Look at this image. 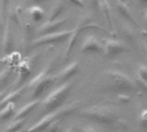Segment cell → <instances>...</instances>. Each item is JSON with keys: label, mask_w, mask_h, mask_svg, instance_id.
Here are the masks:
<instances>
[{"label": "cell", "mask_w": 147, "mask_h": 132, "mask_svg": "<svg viewBox=\"0 0 147 132\" xmlns=\"http://www.w3.org/2000/svg\"><path fill=\"white\" fill-rule=\"evenodd\" d=\"M78 70H79V62L78 61L71 62L60 71V73L57 75V78L61 81L67 80L72 78L75 74H76L78 73Z\"/></svg>", "instance_id": "cell-10"}, {"label": "cell", "mask_w": 147, "mask_h": 132, "mask_svg": "<svg viewBox=\"0 0 147 132\" xmlns=\"http://www.w3.org/2000/svg\"><path fill=\"white\" fill-rule=\"evenodd\" d=\"M65 132H75V130H74V129L71 128V129H67Z\"/></svg>", "instance_id": "cell-27"}, {"label": "cell", "mask_w": 147, "mask_h": 132, "mask_svg": "<svg viewBox=\"0 0 147 132\" xmlns=\"http://www.w3.org/2000/svg\"><path fill=\"white\" fill-rule=\"evenodd\" d=\"M79 109V103L73 102L71 104L61 105L55 111L47 113L42 118L40 119L36 123L32 125L27 132H41L42 130L47 129V127L55 120L59 118H64L73 113L77 111Z\"/></svg>", "instance_id": "cell-1"}, {"label": "cell", "mask_w": 147, "mask_h": 132, "mask_svg": "<svg viewBox=\"0 0 147 132\" xmlns=\"http://www.w3.org/2000/svg\"><path fill=\"white\" fill-rule=\"evenodd\" d=\"M90 4H98L100 3V0H88Z\"/></svg>", "instance_id": "cell-25"}, {"label": "cell", "mask_w": 147, "mask_h": 132, "mask_svg": "<svg viewBox=\"0 0 147 132\" xmlns=\"http://www.w3.org/2000/svg\"><path fill=\"white\" fill-rule=\"evenodd\" d=\"M84 132H98V131L95 130L94 129L91 128V127H86L84 129Z\"/></svg>", "instance_id": "cell-23"}, {"label": "cell", "mask_w": 147, "mask_h": 132, "mask_svg": "<svg viewBox=\"0 0 147 132\" xmlns=\"http://www.w3.org/2000/svg\"><path fill=\"white\" fill-rule=\"evenodd\" d=\"M68 1H70L71 3H73L74 5H78V6H83L84 4L82 2V0H68Z\"/></svg>", "instance_id": "cell-21"}, {"label": "cell", "mask_w": 147, "mask_h": 132, "mask_svg": "<svg viewBox=\"0 0 147 132\" xmlns=\"http://www.w3.org/2000/svg\"><path fill=\"white\" fill-rule=\"evenodd\" d=\"M15 111V103L11 102L5 105V106L2 107V109H0V120L5 121L9 119Z\"/></svg>", "instance_id": "cell-14"}, {"label": "cell", "mask_w": 147, "mask_h": 132, "mask_svg": "<svg viewBox=\"0 0 147 132\" xmlns=\"http://www.w3.org/2000/svg\"><path fill=\"white\" fill-rule=\"evenodd\" d=\"M102 47H103V51L105 54L108 57L117 56L120 54L122 52H124L125 49V44L122 42L114 40V39L106 40L104 46Z\"/></svg>", "instance_id": "cell-7"}, {"label": "cell", "mask_w": 147, "mask_h": 132, "mask_svg": "<svg viewBox=\"0 0 147 132\" xmlns=\"http://www.w3.org/2000/svg\"><path fill=\"white\" fill-rule=\"evenodd\" d=\"M4 95H5L4 92H0V100H1V99H2V98L4 97Z\"/></svg>", "instance_id": "cell-28"}, {"label": "cell", "mask_w": 147, "mask_h": 132, "mask_svg": "<svg viewBox=\"0 0 147 132\" xmlns=\"http://www.w3.org/2000/svg\"><path fill=\"white\" fill-rule=\"evenodd\" d=\"M73 87V83L65 82L53 90L42 102V111L46 114L62 105Z\"/></svg>", "instance_id": "cell-2"}, {"label": "cell", "mask_w": 147, "mask_h": 132, "mask_svg": "<svg viewBox=\"0 0 147 132\" xmlns=\"http://www.w3.org/2000/svg\"><path fill=\"white\" fill-rule=\"evenodd\" d=\"M31 72V66L28 61H24L23 63V65L20 66L19 68V79L18 83L21 82V80H25L30 74Z\"/></svg>", "instance_id": "cell-16"}, {"label": "cell", "mask_w": 147, "mask_h": 132, "mask_svg": "<svg viewBox=\"0 0 147 132\" xmlns=\"http://www.w3.org/2000/svg\"><path fill=\"white\" fill-rule=\"evenodd\" d=\"M139 79L143 80H147V67L146 66H141L138 70Z\"/></svg>", "instance_id": "cell-20"}, {"label": "cell", "mask_w": 147, "mask_h": 132, "mask_svg": "<svg viewBox=\"0 0 147 132\" xmlns=\"http://www.w3.org/2000/svg\"><path fill=\"white\" fill-rule=\"evenodd\" d=\"M73 30H61V31L57 30L52 33L42 35L33 42V46L39 47V46H43V45L60 43L65 40H67V38L70 36Z\"/></svg>", "instance_id": "cell-5"}, {"label": "cell", "mask_w": 147, "mask_h": 132, "mask_svg": "<svg viewBox=\"0 0 147 132\" xmlns=\"http://www.w3.org/2000/svg\"><path fill=\"white\" fill-rule=\"evenodd\" d=\"M117 9L119 11V12L120 13V15L122 17H124L127 21H129L130 23L138 25V23L136 21V19L134 18L131 11H130V9L128 8V6L123 2L121 0H118L117 1Z\"/></svg>", "instance_id": "cell-12"}, {"label": "cell", "mask_w": 147, "mask_h": 132, "mask_svg": "<svg viewBox=\"0 0 147 132\" xmlns=\"http://www.w3.org/2000/svg\"><path fill=\"white\" fill-rule=\"evenodd\" d=\"M67 21V18H57L55 20H49L39 27L38 32L42 35H45L57 31L66 23Z\"/></svg>", "instance_id": "cell-9"}, {"label": "cell", "mask_w": 147, "mask_h": 132, "mask_svg": "<svg viewBox=\"0 0 147 132\" xmlns=\"http://www.w3.org/2000/svg\"><path fill=\"white\" fill-rule=\"evenodd\" d=\"M51 68L49 67L45 68L43 70L34 77L29 83V88L31 91L32 98L37 99L42 95V93L52 85L54 77L50 74Z\"/></svg>", "instance_id": "cell-3"}, {"label": "cell", "mask_w": 147, "mask_h": 132, "mask_svg": "<svg viewBox=\"0 0 147 132\" xmlns=\"http://www.w3.org/2000/svg\"><path fill=\"white\" fill-rule=\"evenodd\" d=\"M144 22H145V23L147 24V10H146V11H145V13H144Z\"/></svg>", "instance_id": "cell-26"}, {"label": "cell", "mask_w": 147, "mask_h": 132, "mask_svg": "<svg viewBox=\"0 0 147 132\" xmlns=\"http://www.w3.org/2000/svg\"><path fill=\"white\" fill-rule=\"evenodd\" d=\"M64 11V6L63 5H61V3H57L55 4L50 11L49 13V20H55L59 18V17L62 14V12Z\"/></svg>", "instance_id": "cell-17"}, {"label": "cell", "mask_w": 147, "mask_h": 132, "mask_svg": "<svg viewBox=\"0 0 147 132\" xmlns=\"http://www.w3.org/2000/svg\"><path fill=\"white\" fill-rule=\"evenodd\" d=\"M25 123V118L14 119V121L6 128L5 132H18Z\"/></svg>", "instance_id": "cell-19"}, {"label": "cell", "mask_w": 147, "mask_h": 132, "mask_svg": "<svg viewBox=\"0 0 147 132\" xmlns=\"http://www.w3.org/2000/svg\"><path fill=\"white\" fill-rule=\"evenodd\" d=\"M79 115L82 117L105 123L111 122L113 118V111H112V109L104 105L88 107L80 111Z\"/></svg>", "instance_id": "cell-4"}, {"label": "cell", "mask_w": 147, "mask_h": 132, "mask_svg": "<svg viewBox=\"0 0 147 132\" xmlns=\"http://www.w3.org/2000/svg\"><path fill=\"white\" fill-rule=\"evenodd\" d=\"M105 77L108 83L114 87L120 89H131L133 87V83L130 77L122 72L109 70L105 74Z\"/></svg>", "instance_id": "cell-6"}, {"label": "cell", "mask_w": 147, "mask_h": 132, "mask_svg": "<svg viewBox=\"0 0 147 132\" xmlns=\"http://www.w3.org/2000/svg\"><path fill=\"white\" fill-rule=\"evenodd\" d=\"M36 1H43V0H36Z\"/></svg>", "instance_id": "cell-29"}, {"label": "cell", "mask_w": 147, "mask_h": 132, "mask_svg": "<svg viewBox=\"0 0 147 132\" xmlns=\"http://www.w3.org/2000/svg\"><path fill=\"white\" fill-rule=\"evenodd\" d=\"M12 76V70L11 68H5L0 72V89L5 86Z\"/></svg>", "instance_id": "cell-18"}, {"label": "cell", "mask_w": 147, "mask_h": 132, "mask_svg": "<svg viewBox=\"0 0 147 132\" xmlns=\"http://www.w3.org/2000/svg\"><path fill=\"white\" fill-rule=\"evenodd\" d=\"M141 118L144 121H147V110L144 111L141 114Z\"/></svg>", "instance_id": "cell-22"}, {"label": "cell", "mask_w": 147, "mask_h": 132, "mask_svg": "<svg viewBox=\"0 0 147 132\" xmlns=\"http://www.w3.org/2000/svg\"><path fill=\"white\" fill-rule=\"evenodd\" d=\"M29 14L30 16V17L38 22V21H41L42 18H43V16H44V11L43 9H42L41 7L39 6H36V5H34V6H31L30 9H29Z\"/></svg>", "instance_id": "cell-15"}, {"label": "cell", "mask_w": 147, "mask_h": 132, "mask_svg": "<svg viewBox=\"0 0 147 132\" xmlns=\"http://www.w3.org/2000/svg\"><path fill=\"white\" fill-rule=\"evenodd\" d=\"M23 92H24V87H21V88H18V89H17V90L10 92L5 97H3L2 99L0 100V108L5 106L8 103L15 102L16 100H18L20 98V96L22 95Z\"/></svg>", "instance_id": "cell-13"}, {"label": "cell", "mask_w": 147, "mask_h": 132, "mask_svg": "<svg viewBox=\"0 0 147 132\" xmlns=\"http://www.w3.org/2000/svg\"><path fill=\"white\" fill-rule=\"evenodd\" d=\"M138 4L140 5H146L147 4V0H135Z\"/></svg>", "instance_id": "cell-24"}, {"label": "cell", "mask_w": 147, "mask_h": 132, "mask_svg": "<svg viewBox=\"0 0 147 132\" xmlns=\"http://www.w3.org/2000/svg\"><path fill=\"white\" fill-rule=\"evenodd\" d=\"M81 50L87 54L100 53L103 51V47L94 36H87L82 43Z\"/></svg>", "instance_id": "cell-8"}, {"label": "cell", "mask_w": 147, "mask_h": 132, "mask_svg": "<svg viewBox=\"0 0 147 132\" xmlns=\"http://www.w3.org/2000/svg\"><path fill=\"white\" fill-rule=\"evenodd\" d=\"M40 104L39 100H34L30 103L26 104L24 105L23 108H21L15 115H14V119H20V118H25L29 114H30Z\"/></svg>", "instance_id": "cell-11"}]
</instances>
